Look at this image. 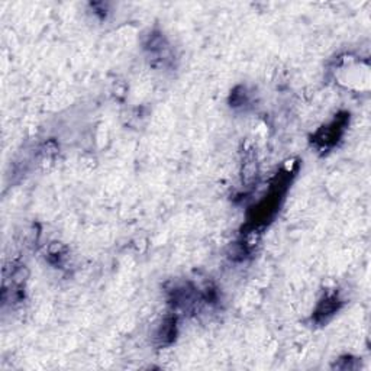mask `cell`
Masks as SVG:
<instances>
[{"mask_svg": "<svg viewBox=\"0 0 371 371\" xmlns=\"http://www.w3.org/2000/svg\"><path fill=\"white\" fill-rule=\"evenodd\" d=\"M347 125V114L346 115H339L337 116L329 125L321 128L318 132L315 134L313 136V142L316 144V147L319 148H331L334 147L338 140L341 138V135L346 129Z\"/></svg>", "mask_w": 371, "mask_h": 371, "instance_id": "cell-2", "label": "cell"}, {"mask_svg": "<svg viewBox=\"0 0 371 371\" xmlns=\"http://www.w3.org/2000/svg\"><path fill=\"white\" fill-rule=\"evenodd\" d=\"M176 324H177L176 316H170V318H167L160 325V328L156 332V342L160 347L170 346V343L176 339V334H177Z\"/></svg>", "mask_w": 371, "mask_h": 371, "instance_id": "cell-4", "label": "cell"}, {"mask_svg": "<svg viewBox=\"0 0 371 371\" xmlns=\"http://www.w3.org/2000/svg\"><path fill=\"white\" fill-rule=\"evenodd\" d=\"M287 186H288V174L277 176L276 182H274V184L270 189V193L261 200L251 212L250 225L253 226L266 225L270 219L276 215L280 202L283 200V196L287 190Z\"/></svg>", "mask_w": 371, "mask_h": 371, "instance_id": "cell-1", "label": "cell"}, {"mask_svg": "<svg viewBox=\"0 0 371 371\" xmlns=\"http://www.w3.org/2000/svg\"><path fill=\"white\" fill-rule=\"evenodd\" d=\"M342 301L339 300L338 295H328L325 296L321 301L318 308H316L315 313H313V319L318 324H324L326 322L329 318H332V316L339 310Z\"/></svg>", "mask_w": 371, "mask_h": 371, "instance_id": "cell-3", "label": "cell"}]
</instances>
